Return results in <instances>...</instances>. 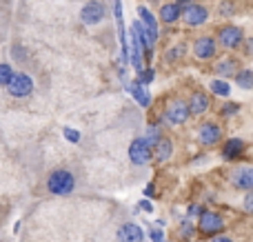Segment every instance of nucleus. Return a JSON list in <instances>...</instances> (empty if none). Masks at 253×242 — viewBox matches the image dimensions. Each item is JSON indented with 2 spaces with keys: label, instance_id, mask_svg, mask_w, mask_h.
<instances>
[{
  "label": "nucleus",
  "instance_id": "nucleus-1",
  "mask_svg": "<svg viewBox=\"0 0 253 242\" xmlns=\"http://www.w3.org/2000/svg\"><path fill=\"white\" fill-rule=\"evenodd\" d=\"M245 29L238 25H222L215 31V40H218V47L224 51H238L245 42Z\"/></svg>",
  "mask_w": 253,
  "mask_h": 242
},
{
  "label": "nucleus",
  "instance_id": "nucleus-2",
  "mask_svg": "<svg viewBox=\"0 0 253 242\" xmlns=\"http://www.w3.org/2000/svg\"><path fill=\"white\" fill-rule=\"evenodd\" d=\"M198 142H200L205 149H213V147H220L224 142V129L220 122L215 120H207L198 127Z\"/></svg>",
  "mask_w": 253,
  "mask_h": 242
},
{
  "label": "nucleus",
  "instance_id": "nucleus-3",
  "mask_svg": "<svg viewBox=\"0 0 253 242\" xmlns=\"http://www.w3.org/2000/svg\"><path fill=\"white\" fill-rule=\"evenodd\" d=\"M47 189H49V194H53V196H69L71 191L76 189L74 173L65 171V169L51 171L49 178H47Z\"/></svg>",
  "mask_w": 253,
  "mask_h": 242
},
{
  "label": "nucleus",
  "instance_id": "nucleus-4",
  "mask_svg": "<svg viewBox=\"0 0 253 242\" xmlns=\"http://www.w3.org/2000/svg\"><path fill=\"white\" fill-rule=\"evenodd\" d=\"M224 218L220 216L218 211H211V209H205L198 218V234L205 236V238H213V236H220L224 231Z\"/></svg>",
  "mask_w": 253,
  "mask_h": 242
},
{
  "label": "nucleus",
  "instance_id": "nucleus-5",
  "mask_svg": "<svg viewBox=\"0 0 253 242\" xmlns=\"http://www.w3.org/2000/svg\"><path fill=\"white\" fill-rule=\"evenodd\" d=\"M129 160L133 164H138V167L149 164L153 160V145L149 142L147 136L131 140V145H129Z\"/></svg>",
  "mask_w": 253,
  "mask_h": 242
},
{
  "label": "nucleus",
  "instance_id": "nucleus-6",
  "mask_svg": "<svg viewBox=\"0 0 253 242\" xmlns=\"http://www.w3.org/2000/svg\"><path fill=\"white\" fill-rule=\"evenodd\" d=\"M191 51L200 62H209L220 53V47H218V40H215L213 36H200V38L193 40Z\"/></svg>",
  "mask_w": 253,
  "mask_h": 242
},
{
  "label": "nucleus",
  "instance_id": "nucleus-7",
  "mask_svg": "<svg viewBox=\"0 0 253 242\" xmlns=\"http://www.w3.org/2000/svg\"><path fill=\"white\" fill-rule=\"evenodd\" d=\"M189 118H191V111H189V102L187 100H180V98H175V100H171L169 105H167L165 120L169 124H173V127H180V124H184Z\"/></svg>",
  "mask_w": 253,
  "mask_h": 242
},
{
  "label": "nucleus",
  "instance_id": "nucleus-8",
  "mask_svg": "<svg viewBox=\"0 0 253 242\" xmlns=\"http://www.w3.org/2000/svg\"><path fill=\"white\" fill-rule=\"evenodd\" d=\"M229 182L238 191H251L253 189V164H238L229 173Z\"/></svg>",
  "mask_w": 253,
  "mask_h": 242
},
{
  "label": "nucleus",
  "instance_id": "nucleus-9",
  "mask_svg": "<svg viewBox=\"0 0 253 242\" xmlns=\"http://www.w3.org/2000/svg\"><path fill=\"white\" fill-rule=\"evenodd\" d=\"M247 154V142L242 138H224L220 145V156L224 162H238L242 156Z\"/></svg>",
  "mask_w": 253,
  "mask_h": 242
},
{
  "label": "nucleus",
  "instance_id": "nucleus-10",
  "mask_svg": "<svg viewBox=\"0 0 253 242\" xmlns=\"http://www.w3.org/2000/svg\"><path fill=\"white\" fill-rule=\"evenodd\" d=\"M209 9L200 2H191L182 7V20L187 27H202L205 22H209Z\"/></svg>",
  "mask_w": 253,
  "mask_h": 242
},
{
  "label": "nucleus",
  "instance_id": "nucleus-11",
  "mask_svg": "<svg viewBox=\"0 0 253 242\" xmlns=\"http://www.w3.org/2000/svg\"><path fill=\"white\" fill-rule=\"evenodd\" d=\"M240 69H242V62L238 56H224V58H220V60H215V65H213L215 78H222V80L236 78V74Z\"/></svg>",
  "mask_w": 253,
  "mask_h": 242
},
{
  "label": "nucleus",
  "instance_id": "nucleus-12",
  "mask_svg": "<svg viewBox=\"0 0 253 242\" xmlns=\"http://www.w3.org/2000/svg\"><path fill=\"white\" fill-rule=\"evenodd\" d=\"M189 111H191V118H202L211 111V96L205 89H196L189 98Z\"/></svg>",
  "mask_w": 253,
  "mask_h": 242
},
{
  "label": "nucleus",
  "instance_id": "nucleus-13",
  "mask_svg": "<svg viewBox=\"0 0 253 242\" xmlns=\"http://www.w3.org/2000/svg\"><path fill=\"white\" fill-rule=\"evenodd\" d=\"M7 91L11 93L13 98H27L31 91H34V80H31L27 74H16L13 80L9 82Z\"/></svg>",
  "mask_w": 253,
  "mask_h": 242
},
{
  "label": "nucleus",
  "instance_id": "nucleus-14",
  "mask_svg": "<svg viewBox=\"0 0 253 242\" xmlns=\"http://www.w3.org/2000/svg\"><path fill=\"white\" fill-rule=\"evenodd\" d=\"M105 18V7L98 0H89L83 9H80V20L84 25H98V22Z\"/></svg>",
  "mask_w": 253,
  "mask_h": 242
},
{
  "label": "nucleus",
  "instance_id": "nucleus-15",
  "mask_svg": "<svg viewBox=\"0 0 253 242\" xmlns=\"http://www.w3.org/2000/svg\"><path fill=\"white\" fill-rule=\"evenodd\" d=\"M173 156V140L167 136H162L160 140L153 145V158L158 160V162H167V160Z\"/></svg>",
  "mask_w": 253,
  "mask_h": 242
},
{
  "label": "nucleus",
  "instance_id": "nucleus-16",
  "mask_svg": "<svg viewBox=\"0 0 253 242\" xmlns=\"http://www.w3.org/2000/svg\"><path fill=\"white\" fill-rule=\"evenodd\" d=\"M144 240V234L138 225L133 222H126L118 229V242H142Z\"/></svg>",
  "mask_w": 253,
  "mask_h": 242
},
{
  "label": "nucleus",
  "instance_id": "nucleus-17",
  "mask_svg": "<svg viewBox=\"0 0 253 242\" xmlns=\"http://www.w3.org/2000/svg\"><path fill=\"white\" fill-rule=\"evenodd\" d=\"M180 18H182V4L167 2L160 7V20L165 22V25H173V22H178Z\"/></svg>",
  "mask_w": 253,
  "mask_h": 242
},
{
  "label": "nucleus",
  "instance_id": "nucleus-18",
  "mask_svg": "<svg viewBox=\"0 0 253 242\" xmlns=\"http://www.w3.org/2000/svg\"><path fill=\"white\" fill-rule=\"evenodd\" d=\"M126 91L131 93V96L135 98V102H138L140 107H149L151 105V96L147 93V89H144V84H140L138 80H133V82L126 84Z\"/></svg>",
  "mask_w": 253,
  "mask_h": 242
},
{
  "label": "nucleus",
  "instance_id": "nucleus-19",
  "mask_svg": "<svg viewBox=\"0 0 253 242\" xmlns=\"http://www.w3.org/2000/svg\"><path fill=\"white\" fill-rule=\"evenodd\" d=\"M138 13H140V22H142L144 27H147V31L151 34V38H153V40H158L160 31H158V20H156V16H153V13L149 11L147 7H138Z\"/></svg>",
  "mask_w": 253,
  "mask_h": 242
},
{
  "label": "nucleus",
  "instance_id": "nucleus-20",
  "mask_svg": "<svg viewBox=\"0 0 253 242\" xmlns=\"http://www.w3.org/2000/svg\"><path fill=\"white\" fill-rule=\"evenodd\" d=\"M209 89L213 96L218 98H229L231 96V84H229V80H222V78H213L209 82Z\"/></svg>",
  "mask_w": 253,
  "mask_h": 242
},
{
  "label": "nucleus",
  "instance_id": "nucleus-21",
  "mask_svg": "<svg viewBox=\"0 0 253 242\" xmlns=\"http://www.w3.org/2000/svg\"><path fill=\"white\" fill-rule=\"evenodd\" d=\"M233 82H236V87L245 89V91H249V89H253V69H247V67H242V69L236 74Z\"/></svg>",
  "mask_w": 253,
  "mask_h": 242
},
{
  "label": "nucleus",
  "instance_id": "nucleus-22",
  "mask_svg": "<svg viewBox=\"0 0 253 242\" xmlns=\"http://www.w3.org/2000/svg\"><path fill=\"white\" fill-rule=\"evenodd\" d=\"M240 109H242V105H240V102H233V100H229V102H224V105L220 107V118L229 120V118H233V116H238V114H240Z\"/></svg>",
  "mask_w": 253,
  "mask_h": 242
},
{
  "label": "nucleus",
  "instance_id": "nucleus-23",
  "mask_svg": "<svg viewBox=\"0 0 253 242\" xmlns=\"http://www.w3.org/2000/svg\"><path fill=\"white\" fill-rule=\"evenodd\" d=\"M13 76H16V71L11 69V65L0 62V87H9V82L13 80Z\"/></svg>",
  "mask_w": 253,
  "mask_h": 242
},
{
  "label": "nucleus",
  "instance_id": "nucleus-24",
  "mask_svg": "<svg viewBox=\"0 0 253 242\" xmlns=\"http://www.w3.org/2000/svg\"><path fill=\"white\" fill-rule=\"evenodd\" d=\"M218 13H220L222 18H233V16H236V4H233L231 0H220Z\"/></svg>",
  "mask_w": 253,
  "mask_h": 242
},
{
  "label": "nucleus",
  "instance_id": "nucleus-25",
  "mask_svg": "<svg viewBox=\"0 0 253 242\" xmlns=\"http://www.w3.org/2000/svg\"><path fill=\"white\" fill-rule=\"evenodd\" d=\"M153 78H156V69H151V67H144V69L138 74V82L144 84V87H147V84H151Z\"/></svg>",
  "mask_w": 253,
  "mask_h": 242
},
{
  "label": "nucleus",
  "instance_id": "nucleus-26",
  "mask_svg": "<svg viewBox=\"0 0 253 242\" xmlns=\"http://www.w3.org/2000/svg\"><path fill=\"white\" fill-rule=\"evenodd\" d=\"M184 53H187V44H180V47H173V49H169V53L165 56V60L167 62H175L178 58H182Z\"/></svg>",
  "mask_w": 253,
  "mask_h": 242
},
{
  "label": "nucleus",
  "instance_id": "nucleus-27",
  "mask_svg": "<svg viewBox=\"0 0 253 242\" xmlns=\"http://www.w3.org/2000/svg\"><path fill=\"white\" fill-rule=\"evenodd\" d=\"M196 229H198V227H193V225H191V222H189V220H184L182 225H180V236H182L184 240H189V238H191L193 234H196Z\"/></svg>",
  "mask_w": 253,
  "mask_h": 242
},
{
  "label": "nucleus",
  "instance_id": "nucleus-28",
  "mask_svg": "<svg viewBox=\"0 0 253 242\" xmlns=\"http://www.w3.org/2000/svg\"><path fill=\"white\" fill-rule=\"evenodd\" d=\"M242 209H245L249 216H253V189L251 191H247L245 194V198H242Z\"/></svg>",
  "mask_w": 253,
  "mask_h": 242
},
{
  "label": "nucleus",
  "instance_id": "nucleus-29",
  "mask_svg": "<svg viewBox=\"0 0 253 242\" xmlns=\"http://www.w3.org/2000/svg\"><path fill=\"white\" fill-rule=\"evenodd\" d=\"M62 133H65V138L71 142V145H78V142H80V131H76V129L65 127V131H62Z\"/></svg>",
  "mask_w": 253,
  "mask_h": 242
},
{
  "label": "nucleus",
  "instance_id": "nucleus-30",
  "mask_svg": "<svg viewBox=\"0 0 253 242\" xmlns=\"http://www.w3.org/2000/svg\"><path fill=\"white\" fill-rule=\"evenodd\" d=\"M240 51L245 53L247 58H253V36H249V38H245V42H242Z\"/></svg>",
  "mask_w": 253,
  "mask_h": 242
},
{
  "label": "nucleus",
  "instance_id": "nucleus-31",
  "mask_svg": "<svg viewBox=\"0 0 253 242\" xmlns=\"http://www.w3.org/2000/svg\"><path fill=\"white\" fill-rule=\"evenodd\" d=\"M149 236H151L153 242H165V234H162L160 229H151L149 231Z\"/></svg>",
  "mask_w": 253,
  "mask_h": 242
},
{
  "label": "nucleus",
  "instance_id": "nucleus-32",
  "mask_svg": "<svg viewBox=\"0 0 253 242\" xmlns=\"http://www.w3.org/2000/svg\"><path fill=\"white\" fill-rule=\"evenodd\" d=\"M202 211H205V209H202L200 204H191V207H189V216H200Z\"/></svg>",
  "mask_w": 253,
  "mask_h": 242
},
{
  "label": "nucleus",
  "instance_id": "nucleus-33",
  "mask_svg": "<svg viewBox=\"0 0 253 242\" xmlns=\"http://www.w3.org/2000/svg\"><path fill=\"white\" fill-rule=\"evenodd\" d=\"M211 242H236V240L229 238V236H224V234H220V236H213V238H211Z\"/></svg>",
  "mask_w": 253,
  "mask_h": 242
},
{
  "label": "nucleus",
  "instance_id": "nucleus-34",
  "mask_svg": "<svg viewBox=\"0 0 253 242\" xmlns=\"http://www.w3.org/2000/svg\"><path fill=\"white\" fill-rule=\"evenodd\" d=\"M138 207H140V209H142V211H147V213H151V211H153V204H151V202H149V200H142V202H140V204H138Z\"/></svg>",
  "mask_w": 253,
  "mask_h": 242
},
{
  "label": "nucleus",
  "instance_id": "nucleus-35",
  "mask_svg": "<svg viewBox=\"0 0 253 242\" xmlns=\"http://www.w3.org/2000/svg\"><path fill=\"white\" fill-rule=\"evenodd\" d=\"M144 196H147V198H153V196H156V187L147 185V187H144Z\"/></svg>",
  "mask_w": 253,
  "mask_h": 242
},
{
  "label": "nucleus",
  "instance_id": "nucleus-36",
  "mask_svg": "<svg viewBox=\"0 0 253 242\" xmlns=\"http://www.w3.org/2000/svg\"><path fill=\"white\" fill-rule=\"evenodd\" d=\"M175 2H178V4H182V7H187V4H191L193 0H175Z\"/></svg>",
  "mask_w": 253,
  "mask_h": 242
}]
</instances>
